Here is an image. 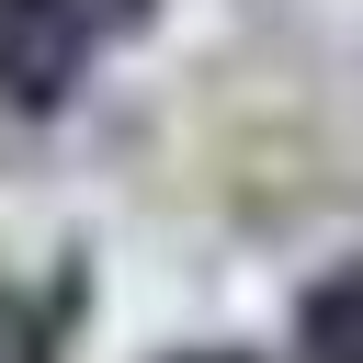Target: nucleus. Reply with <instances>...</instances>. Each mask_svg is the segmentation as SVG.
<instances>
[{
    "instance_id": "f257e3e1",
    "label": "nucleus",
    "mask_w": 363,
    "mask_h": 363,
    "mask_svg": "<svg viewBox=\"0 0 363 363\" xmlns=\"http://www.w3.org/2000/svg\"><path fill=\"white\" fill-rule=\"evenodd\" d=\"M136 23L147 0H0V113H57Z\"/></svg>"
},
{
    "instance_id": "f03ea898",
    "label": "nucleus",
    "mask_w": 363,
    "mask_h": 363,
    "mask_svg": "<svg viewBox=\"0 0 363 363\" xmlns=\"http://www.w3.org/2000/svg\"><path fill=\"white\" fill-rule=\"evenodd\" d=\"M295 352H306V363H363V261H340L329 284H306Z\"/></svg>"
}]
</instances>
